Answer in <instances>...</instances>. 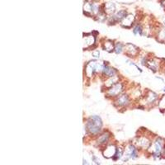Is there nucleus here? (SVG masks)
<instances>
[{
  "label": "nucleus",
  "instance_id": "6",
  "mask_svg": "<svg viewBox=\"0 0 165 165\" xmlns=\"http://www.w3.org/2000/svg\"><path fill=\"white\" fill-rule=\"evenodd\" d=\"M102 71H103V73L106 74L108 77H114L116 73V71L114 69L110 68L109 66H104Z\"/></svg>",
  "mask_w": 165,
  "mask_h": 165
},
{
  "label": "nucleus",
  "instance_id": "5",
  "mask_svg": "<svg viewBox=\"0 0 165 165\" xmlns=\"http://www.w3.org/2000/svg\"><path fill=\"white\" fill-rule=\"evenodd\" d=\"M122 20H123V21H122V25H123V27H129L130 26H131V24L133 23V21H134V16L131 14L128 15V16H126Z\"/></svg>",
  "mask_w": 165,
  "mask_h": 165
},
{
  "label": "nucleus",
  "instance_id": "22",
  "mask_svg": "<svg viewBox=\"0 0 165 165\" xmlns=\"http://www.w3.org/2000/svg\"><path fill=\"white\" fill-rule=\"evenodd\" d=\"M164 24H165V20H164Z\"/></svg>",
  "mask_w": 165,
  "mask_h": 165
},
{
  "label": "nucleus",
  "instance_id": "18",
  "mask_svg": "<svg viewBox=\"0 0 165 165\" xmlns=\"http://www.w3.org/2000/svg\"><path fill=\"white\" fill-rule=\"evenodd\" d=\"M115 50H116V52L117 54L121 53V52H122V44L121 43L116 44V45Z\"/></svg>",
  "mask_w": 165,
  "mask_h": 165
},
{
  "label": "nucleus",
  "instance_id": "11",
  "mask_svg": "<svg viewBox=\"0 0 165 165\" xmlns=\"http://www.w3.org/2000/svg\"><path fill=\"white\" fill-rule=\"evenodd\" d=\"M115 5L112 3H108L105 4V13H112L115 11Z\"/></svg>",
  "mask_w": 165,
  "mask_h": 165
},
{
  "label": "nucleus",
  "instance_id": "21",
  "mask_svg": "<svg viewBox=\"0 0 165 165\" xmlns=\"http://www.w3.org/2000/svg\"><path fill=\"white\" fill-rule=\"evenodd\" d=\"M162 36H164L165 38V31H164L162 32Z\"/></svg>",
  "mask_w": 165,
  "mask_h": 165
},
{
  "label": "nucleus",
  "instance_id": "4",
  "mask_svg": "<svg viewBox=\"0 0 165 165\" xmlns=\"http://www.w3.org/2000/svg\"><path fill=\"white\" fill-rule=\"evenodd\" d=\"M116 152V149L115 148L114 145H110L106 149V150L103 152V155L106 158H111V157H114Z\"/></svg>",
  "mask_w": 165,
  "mask_h": 165
},
{
  "label": "nucleus",
  "instance_id": "23",
  "mask_svg": "<svg viewBox=\"0 0 165 165\" xmlns=\"http://www.w3.org/2000/svg\"><path fill=\"white\" fill-rule=\"evenodd\" d=\"M164 91H165V88H164Z\"/></svg>",
  "mask_w": 165,
  "mask_h": 165
},
{
  "label": "nucleus",
  "instance_id": "9",
  "mask_svg": "<svg viewBox=\"0 0 165 165\" xmlns=\"http://www.w3.org/2000/svg\"><path fill=\"white\" fill-rule=\"evenodd\" d=\"M127 157L130 158H136L137 157L136 149L134 146H132V145L129 146V150L127 152Z\"/></svg>",
  "mask_w": 165,
  "mask_h": 165
},
{
  "label": "nucleus",
  "instance_id": "10",
  "mask_svg": "<svg viewBox=\"0 0 165 165\" xmlns=\"http://www.w3.org/2000/svg\"><path fill=\"white\" fill-rule=\"evenodd\" d=\"M161 150H162V142L160 140H158L154 144V155L158 156V154H160Z\"/></svg>",
  "mask_w": 165,
  "mask_h": 165
},
{
  "label": "nucleus",
  "instance_id": "15",
  "mask_svg": "<svg viewBox=\"0 0 165 165\" xmlns=\"http://www.w3.org/2000/svg\"><path fill=\"white\" fill-rule=\"evenodd\" d=\"M148 98H149V102H154V101L157 98V95L155 94H154V93H152V92H150V95L148 96Z\"/></svg>",
  "mask_w": 165,
  "mask_h": 165
},
{
  "label": "nucleus",
  "instance_id": "12",
  "mask_svg": "<svg viewBox=\"0 0 165 165\" xmlns=\"http://www.w3.org/2000/svg\"><path fill=\"white\" fill-rule=\"evenodd\" d=\"M84 40H86L87 45H91L95 42V37L94 36H88L84 38Z\"/></svg>",
  "mask_w": 165,
  "mask_h": 165
},
{
  "label": "nucleus",
  "instance_id": "19",
  "mask_svg": "<svg viewBox=\"0 0 165 165\" xmlns=\"http://www.w3.org/2000/svg\"><path fill=\"white\" fill-rule=\"evenodd\" d=\"M122 150L121 149H119V150H116V154L114 156H116L114 159H117V158H120L122 157Z\"/></svg>",
  "mask_w": 165,
  "mask_h": 165
},
{
  "label": "nucleus",
  "instance_id": "16",
  "mask_svg": "<svg viewBox=\"0 0 165 165\" xmlns=\"http://www.w3.org/2000/svg\"><path fill=\"white\" fill-rule=\"evenodd\" d=\"M106 45V50L108 51H111L112 50H113V43L111 42V41H108L107 43H105Z\"/></svg>",
  "mask_w": 165,
  "mask_h": 165
},
{
  "label": "nucleus",
  "instance_id": "1",
  "mask_svg": "<svg viewBox=\"0 0 165 165\" xmlns=\"http://www.w3.org/2000/svg\"><path fill=\"white\" fill-rule=\"evenodd\" d=\"M102 126V120L98 116H91L87 122V128L88 131L93 135H96L100 131Z\"/></svg>",
  "mask_w": 165,
  "mask_h": 165
},
{
  "label": "nucleus",
  "instance_id": "2",
  "mask_svg": "<svg viewBox=\"0 0 165 165\" xmlns=\"http://www.w3.org/2000/svg\"><path fill=\"white\" fill-rule=\"evenodd\" d=\"M101 68H102V65L99 63L95 62V61L91 62L87 66V72H88V73L89 75H92V74H94L95 72L98 71Z\"/></svg>",
  "mask_w": 165,
  "mask_h": 165
},
{
  "label": "nucleus",
  "instance_id": "14",
  "mask_svg": "<svg viewBox=\"0 0 165 165\" xmlns=\"http://www.w3.org/2000/svg\"><path fill=\"white\" fill-rule=\"evenodd\" d=\"M150 144V142L146 140V139H144V138H142V139H140V142L138 143V144L140 145V146H143V147H147L148 146V144Z\"/></svg>",
  "mask_w": 165,
  "mask_h": 165
},
{
  "label": "nucleus",
  "instance_id": "13",
  "mask_svg": "<svg viewBox=\"0 0 165 165\" xmlns=\"http://www.w3.org/2000/svg\"><path fill=\"white\" fill-rule=\"evenodd\" d=\"M108 138H109V136H108V134H104V135H102V136L98 139V143L99 144H105L107 141H108Z\"/></svg>",
  "mask_w": 165,
  "mask_h": 165
},
{
  "label": "nucleus",
  "instance_id": "7",
  "mask_svg": "<svg viewBox=\"0 0 165 165\" xmlns=\"http://www.w3.org/2000/svg\"><path fill=\"white\" fill-rule=\"evenodd\" d=\"M128 102H129V98H128V97L126 95L120 96L119 98L116 101V103L119 106H126V105L128 104Z\"/></svg>",
  "mask_w": 165,
  "mask_h": 165
},
{
  "label": "nucleus",
  "instance_id": "20",
  "mask_svg": "<svg viewBox=\"0 0 165 165\" xmlns=\"http://www.w3.org/2000/svg\"><path fill=\"white\" fill-rule=\"evenodd\" d=\"M94 57H99V52L98 51H96L94 53Z\"/></svg>",
  "mask_w": 165,
  "mask_h": 165
},
{
  "label": "nucleus",
  "instance_id": "3",
  "mask_svg": "<svg viewBox=\"0 0 165 165\" xmlns=\"http://www.w3.org/2000/svg\"><path fill=\"white\" fill-rule=\"evenodd\" d=\"M122 91V84H116L113 87H112L109 91H108V94L110 96H116L120 94Z\"/></svg>",
  "mask_w": 165,
  "mask_h": 165
},
{
  "label": "nucleus",
  "instance_id": "8",
  "mask_svg": "<svg viewBox=\"0 0 165 165\" xmlns=\"http://www.w3.org/2000/svg\"><path fill=\"white\" fill-rule=\"evenodd\" d=\"M126 15V12L125 10H122L120 12H117L113 17H112V19L115 21V22H118V21H121L122 20Z\"/></svg>",
  "mask_w": 165,
  "mask_h": 165
},
{
  "label": "nucleus",
  "instance_id": "17",
  "mask_svg": "<svg viewBox=\"0 0 165 165\" xmlns=\"http://www.w3.org/2000/svg\"><path fill=\"white\" fill-rule=\"evenodd\" d=\"M141 31H142V30H141V27H140V26H137L136 27L134 30H133V32H134V34L135 35H138V34H141Z\"/></svg>",
  "mask_w": 165,
  "mask_h": 165
}]
</instances>
